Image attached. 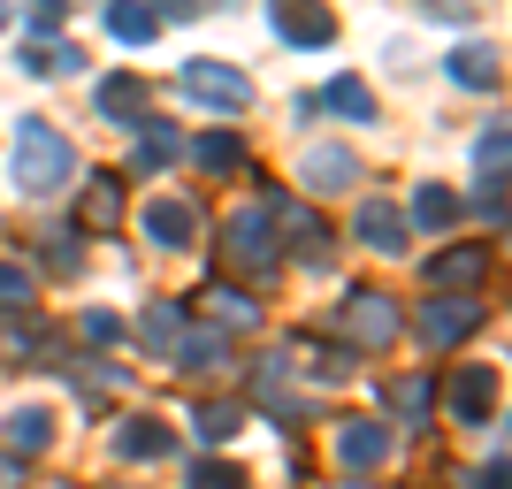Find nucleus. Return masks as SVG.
Returning a JSON list of instances; mask_svg holds the SVG:
<instances>
[{
	"label": "nucleus",
	"mask_w": 512,
	"mask_h": 489,
	"mask_svg": "<svg viewBox=\"0 0 512 489\" xmlns=\"http://www.w3.org/2000/svg\"><path fill=\"white\" fill-rule=\"evenodd\" d=\"M207 314L222 321V329H237V337H245V329L260 321V306H253L245 291H230V283H214V291H207Z\"/></svg>",
	"instance_id": "obj_23"
},
{
	"label": "nucleus",
	"mask_w": 512,
	"mask_h": 489,
	"mask_svg": "<svg viewBox=\"0 0 512 489\" xmlns=\"http://www.w3.org/2000/svg\"><path fill=\"white\" fill-rule=\"evenodd\" d=\"M146 237H153V245H169V253H184V245L199 237V214L184 207V199H153V207H146Z\"/></svg>",
	"instance_id": "obj_12"
},
{
	"label": "nucleus",
	"mask_w": 512,
	"mask_h": 489,
	"mask_svg": "<svg viewBox=\"0 0 512 489\" xmlns=\"http://www.w3.org/2000/svg\"><path fill=\"white\" fill-rule=\"evenodd\" d=\"M107 39L153 46V39H161V8H146V0H115V8H107Z\"/></svg>",
	"instance_id": "obj_15"
},
{
	"label": "nucleus",
	"mask_w": 512,
	"mask_h": 489,
	"mask_svg": "<svg viewBox=\"0 0 512 489\" xmlns=\"http://www.w3.org/2000/svg\"><path fill=\"white\" fill-rule=\"evenodd\" d=\"M474 169H482V184L505 176V130H482V138H474Z\"/></svg>",
	"instance_id": "obj_33"
},
{
	"label": "nucleus",
	"mask_w": 512,
	"mask_h": 489,
	"mask_svg": "<svg viewBox=\"0 0 512 489\" xmlns=\"http://www.w3.org/2000/svg\"><path fill=\"white\" fill-rule=\"evenodd\" d=\"M398 337H406V321H398V298L390 291H352L344 298V344H352V352H390Z\"/></svg>",
	"instance_id": "obj_2"
},
{
	"label": "nucleus",
	"mask_w": 512,
	"mask_h": 489,
	"mask_svg": "<svg viewBox=\"0 0 512 489\" xmlns=\"http://www.w3.org/2000/svg\"><path fill=\"white\" fill-rule=\"evenodd\" d=\"M352 230H360L367 253H406V214L390 207V199H360V214H352Z\"/></svg>",
	"instance_id": "obj_9"
},
{
	"label": "nucleus",
	"mask_w": 512,
	"mask_h": 489,
	"mask_svg": "<svg viewBox=\"0 0 512 489\" xmlns=\"http://www.w3.org/2000/svg\"><path fill=\"white\" fill-rule=\"evenodd\" d=\"M46 268H54V276H77V237H54V245H46Z\"/></svg>",
	"instance_id": "obj_37"
},
{
	"label": "nucleus",
	"mask_w": 512,
	"mask_h": 489,
	"mask_svg": "<svg viewBox=\"0 0 512 489\" xmlns=\"http://www.w3.org/2000/svg\"><path fill=\"white\" fill-rule=\"evenodd\" d=\"M192 428L207 436V444H222V436H237V405H230V398H207V405H192Z\"/></svg>",
	"instance_id": "obj_28"
},
{
	"label": "nucleus",
	"mask_w": 512,
	"mask_h": 489,
	"mask_svg": "<svg viewBox=\"0 0 512 489\" xmlns=\"http://www.w3.org/2000/svg\"><path fill=\"white\" fill-rule=\"evenodd\" d=\"M451 413L459 421H490L497 413V367H459L451 375Z\"/></svg>",
	"instance_id": "obj_11"
},
{
	"label": "nucleus",
	"mask_w": 512,
	"mask_h": 489,
	"mask_svg": "<svg viewBox=\"0 0 512 489\" xmlns=\"http://www.w3.org/2000/svg\"><path fill=\"white\" fill-rule=\"evenodd\" d=\"M62 23H69V8L46 0V8H31V39H62Z\"/></svg>",
	"instance_id": "obj_34"
},
{
	"label": "nucleus",
	"mask_w": 512,
	"mask_h": 489,
	"mask_svg": "<svg viewBox=\"0 0 512 489\" xmlns=\"http://www.w3.org/2000/svg\"><path fill=\"white\" fill-rule=\"evenodd\" d=\"M337 459H344L352 474L383 467V459H390V428H383V421H344V428H337Z\"/></svg>",
	"instance_id": "obj_10"
},
{
	"label": "nucleus",
	"mask_w": 512,
	"mask_h": 489,
	"mask_svg": "<svg viewBox=\"0 0 512 489\" xmlns=\"http://www.w3.org/2000/svg\"><path fill=\"white\" fill-rule=\"evenodd\" d=\"M291 360H306L321 383H344V375H352V352H329V344H314V337H291Z\"/></svg>",
	"instance_id": "obj_25"
},
{
	"label": "nucleus",
	"mask_w": 512,
	"mask_h": 489,
	"mask_svg": "<svg viewBox=\"0 0 512 489\" xmlns=\"http://www.w3.org/2000/svg\"><path fill=\"white\" fill-rule=\"evenodd\" d=\"M222 245H230V260H237V268H253V276H268V268L283 260L268 207H237V214H230V230H222Z\"/></svg>",
	"instance_id": "obj_4"
},
{
	"label": "nucleus",
	"mask_w": 512,
	"mask_h": 489,
	"mask_svg": "<svg viewBox=\"0 0 512 489\" xmlns=\"http://www.w3.org/2000/svg\"><path fill=\"white\" fill-rule=\"evenodd\" d=\"M77 222H85V230H115V222H123V184H115V176H92Z\"/></svg>",
	"instance_id": "obj_18"
},
{
	"label": "nucleus",
	"mask_w": 512,
	"mask_h": 489,
	"mask_svg": "<svg viewBox=\"0 0 512 489\" xmlns=\"http://www.w3.org/2000/svg\"><path fill=\"white\" fill-rule=\"evenodd\" d=\"M176 85H184V100L214 107V115H237V107L253 100V85H245V69L214 62V54H199V62H184V69H176Z\"/></svg>",
	"instance_id": "obj_3"
},
{
	"label": "nucleus",
	"mask_w": 512,
	"mask_h": 489,
	"mask_svg": "<svg viewBox=\"0 0 512 489\" xmlns=\"http://www.w3.org/2000/svg\"><path fill=\"white\" fill-rule=\"evenodd\" d=\"M467 489H505V451H490V467H474Z\"/></svg>",
	"instance_id": "obj_38"
},
{
	"label": "nucleus",
	"mask_w": 512,
	"mask_h": 489,
	"mask_svg": "<svg viewBox=\"0 0 512 489\" xmlns=\"http://www.w3.org/2000/svg\"><path fill=\"white\" fill-rule=\"evenodd\" d=\"M276 39H291V46H329V39H337V16H321V8H276Z\"/></svg>",
	"instance_id": "obj_16"
},
{
	"label": "nucleus",
	"mask_w": 512,
	"mask_h": 489,
	"mask_svg": "<svg viewBox=\"0 0 512 489\" xmlns=\"http://www.w3.org/2000/svg\"><path fill=\"white\" fill-rule=\"evenodd\" d=\"M268 222H283V230H291V245H299V260H337L329 253V230H321V214L314 207H299V199H268Z\"/></svg>",
	"instance_id": "obj_8"
},
{
	"label": "nucleus",
	"mask_w": 512,
	"mask_h": 489,
	"mask_svg": "<svg viewBox=\"0 0 512 489\" xmlns=\"http://www.w3.org/2000/svg\"><path fill=\"white\" fill-rule=\"evenodd\" d=\"M176 153H184V138H176L169 123H153V115H146V123H138V153H130V161H138V176H153V169H169Z\"/></svg>",
	"instance_id": "obj_17"
},
{
	"label": "nucleus",
	"mask_w": 512,
	"mask_h": 489,
	"mask_svg": "<svg viewBox=\"0 0 512 489\" xmlns=\"http://www.w3.org/2000/svg\"><path fill=\"white\" fill-rule=\"evenodd\" d=\"M451 77L467 92H497V54L490 46H459V54H451Z\"/></svg>",
	"instance_id": "obj_22"
},
{
	"label": "nucleus",
	"mask_w": 512,
	"mask_h": 489,
	"mask_svg": "<svg viewBox=\"0 0 512 489\" xmlns=\"http://www.w3.org/2000/svg\"><path fill=\"white\" fill-rule=\"evenodd\" d=\"M482 268H490V253H482V245H451V253L428 260V283H436V298H474Z\"/></svg>",
	"instance_id": "obj_7"
},
{
	"label": "nucleus",
	"mask_w": 512,
	"mask_h": 489,
	"mask_svg": "<svg viewBox=\"0 0 512 489\" xmlns=\"http://www.w3.org/2000/svg\"><path fill=\"white\" fill-rule=\"evenodd\" d=\"M299 192H360V153L352 146H306L299 153Z\"/></svg>",
	"instance_id": "obj_6"
},
{
	"label": "nucleus",
	"mask_w": 512,
	"mask_h": 489,
	"mask_svg": "<svg viewBox=\"0 0 512 489\" xmlns=\"http://www.w3.org/2000/svg\"><path fill=\"white\" fill-rule=\"evenodd\" d=\"M474 207H482V222H490V230H497V222H505V176H490V184H482V199H474Z\"/></svg>",
	"instance_id": "obj_36"
},
{
	"label": "nucleus",
	"mask_w": 512,
	"mask_h": 489,
	"mask_svg": "<svg viewBox=\"0 0 512 489\" xmlns=\"http://www.w3.org/2000/svg\"><path fill=\"white\" fill-rule=\"evenodd\" d=\"M138 337H146V352H176V337H184V306H146V321H138Z\"/></svg>",
	"instance_id": "obj_24"
},
{
	"label": "nucleus",
	"mask_w": 512,
	"mask_h": 489,
	"mask_svg": "<svg viewBox=\"0 0 512 489\" xmlns=\"http://www.w3.org/2000/svg\"><path fill=\"white\" fill-rule=\"evenodd\" d=\"M413 329H421L428 352H451V344H467L474 329H482V298H428Z\"/></svg>",
	"instance_id": "obj_5"
},
{
	"label": "nucleus",
	"mask_w": 512,
	"mask_h": 489,
	"mask_svg": "<svg viewBox=\"0 0 512 489\" xmlns=\"http://www.w3.org/2000/svg\"><path fill=\"white\" fill-rule=\"evenodd\" d=\"M138 100H146V92H138V77H107V85H100V107H107V115H138Z\"/></svg>",
	"instance_id": "obj_32"
},
{
	"label": "nucleus",
	"mask_w": 512,
	"mask_h": 489,
	"mask_svg": "<svg viewBox=\"0 0 512 489\" xmlns=\"http://www.w3.org/2000/svg\"><path fill=\"white\" fill-rule=\"evenodd\" d=\"M85 344H123V314H85Z\"/></svg>",
	"instance_id": "obj_35"
},
{
	"label": "nucleus",
	"mask_w": 512,
	"mask_h": 489,
	"mask_svg": "<svg viewBox=\"0 0 512 489\" xmlns=\"http://www.w3.org/2000/svg\"><path fill=\"white\" fill-rule=\"evenodd\" d=\"M115 451H123V459H169V451H176V428L153 421V413H138V421L115 428Z\"/></svg>",
	"instance_id": "obj_13"
},
{
	"label": "nucleus",
	"mask_w": 512,
	"mask_h": 489,
	"mask_svg": "<svg viewBox=\"0 0 512 489\" xmlns=\"http://www.w3.org/2000/svg\"><path fill=\"white\" fill-rule=\"evenodd\" d=\"M199 161H207L214 176H230L237 161H245V138H237V130H207V138H199Z\"/></svg>",
	"instance_id": "obj_26"
},
{
	"label": "nucleus",
	"mask_w": 512,
	"mask_h": 489,
	"mask_svg": "<svg viewBox=\"0 0 512 489\" xmlns=\"http://www.w3.org/2000/svg\"><path fill=\"white\" fill-rule=\"evenodd\" d=\"M413 222H421V230H451V222H459V199H451L444 184H421V192H413L406 230H413Z\"/></svg>",
	"instance_id": "obj_21"
},
{
	"label": "nucleus",
	"mask_w": 512,
	"mask_h": 489,
	"mask_svg": "<svg viewBox=\"0 0 512 489\" xmlns=\"http://www.w3.org/2000/svg\"><path fill=\"white\" fill-rule=\"evenodd\" d=\"M31 291H39L31 268H23V260H0V306H8V314H31Z\"/></svg>",
	"instance_id": "obj_29"
},
{
	"label": "nucleus",
	"mask_w": 512,
	"mask_h": 489,
	"mask_svg": "<svg viewBox=\"0 0 512 489\" xmlns=\"http://www.w3.org/2000/svg\"><path fill=\"white\" fill-rule=\"evenodd\" d=\"M54 489H69V482H54Z\"/></svg>",
	"instance_id": "obj_41"
},
{
	"label": "nucleus",
	"mask_w": 512,
	"mask_h": 489,
	"mask_svg": "<svg viewBox=\"0 0 512 489\" xmlns=\"http://www.w3.org/2000/svg\"><path fill=\"white\" fill-rule=\"evenodd\" d=\"M8 169H16V192L46 199V192H62L69 176H77V146H69L54 123L31 115V123H16V161H8Z\"/></svg>",
	"instance_id": "obj_1"
},
{
	"label": "nucleus",
	"mask_w": 512,
	"mask_h": 489,
	"mask_svg": "<svg viewBox=\"0 0 512 489\" xmlns=\"http://www.w3.org/2000/svg\"><path fill=\"white\" fill-rule=\"evenodd\" d=\"M383 398H390V413H398V421H428V405H436V383H428V375H390Z\"/></svg>",
	"instance_id": "obj_19"
},
{
	"label": "nucleus",
	"mask_w": 512,
	"mask_h": 489,
	"mask_svg": "<svg viewBox=\"0 0 512 489\" xmlns=\"http://www.w3.org/2000/svg\"><path fill=\"white\" fill-rule=\"evenodd\" d=\"M283 375H291V367H283V360H260V367H253V398L268 405L276 421H299V413H306V398H299V390H291V383H283Z\"/></svg>",
	"instance_id": "obj_14"
},
{
	"label": "nucleus",
	"mask_w": 512,
	"mask_h": 489,
	"mask_svg": "<svg viewBox=\"0 0 512 489\" xmlns=\"http://www.w3.org/2000/svg\"><path fill=\"white\" fill-rule=\"evenodd\" d=\"M0 31H8V8H0Z\"/></svg>",
	"instance_id": "obj_40"
},
{
	"label": "nucleus",
	"mask_w": 512,
	"mask_h": 489,
	"mask_svg": "<svg viewBox=\"0 0 512 489\" xmlns=\"http://www.w3.org/2000/svg\"><path fill=\"white\" fill-rule=\"evenodd\" d=\"M54 444V413L46 405H16L8 413V451H46Z\"/></svg>",
	"instance_id": "obj_20"
},
{
	"label": "nucleus",
	"mask_w": 512,
	"mask_h": 489,
	"mask_svg": "<svg viewBox=\"0 0 512 489\" xmlns=\"http://www.w3.org/2000/svg\"><path fill=\"white\" fill-rule=\"evenodd\" d=\"M184 489H245V467H230V459H199V467L184 474Z\"/></svg>",
	"instance_id": "obj_30"
},
{
	"label": "nucleus",
	"mask_w": 512,
	"mask_h": 489,
	"mask_svg": "<svg viewBox=\"0 0 512 489\" xmlns=\"http://www.w3.org/2000/svg\"><path fill=\"white\" fill-rule=\"evenodd\" d=\"M321 100L337 107V115H352V123H367V115H375V92H367L360 77H337V85L321 92Z\"/></svg>",
	"instance_id": "obj_27"
},
{
	"label": "nucleus",
	"mask_w": 512,
	"mask_h": 489,
	"mask_svg": "<svg viewBox=\"0 0 512 489\" xmlns=\"http://www.w3.org/2000/svg\"><path fill=\"white\" fill-rule=\"evenodd\" d=\"M169 360H176V367H222V337H192V329H184Z\"/></svg>",
	"instance_id": "obj_31"
},
{
	"label": "nucleus",
	"mask_w": 512,
	"mask_h": 489,
	"mask_svg": "<svg viewBox=\"0 0 512 489\" xmlns=\"http://www.w3.org/2000/svg\"><path fill=\"white\" fill-rule=\"evenodd\" d=\"M16 482H23V467L8 459V451H0V489H16Z\"/></svg>",
	"instance_id": "obj_39"
}]
</instances>
